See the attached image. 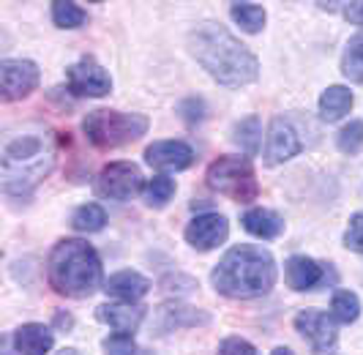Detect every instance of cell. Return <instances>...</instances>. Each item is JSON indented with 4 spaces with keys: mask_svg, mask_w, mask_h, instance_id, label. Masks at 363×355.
<instances>
[{
    "mask_svg": "<svg viewBox=\"0 0 363 355\" xmlns=\"http://www.w3.org/2000/svg\"><path fill=\"white\" fill-rule=\"evenodd\" d=\"M145 161L156 170H164V173H181L186 167H191L194 151L181 140H162L147 145Z\"/></svg>",
    "mask_w": 363,
    "mask_h": 355,
    "instance_id": "cell-13",
    "label": "cell"
},
{
    "mask_svg": "<svg viewBox=\"0 0 363 355\" xmlns=\"http://www.w3.org/2000/svg\"><path fill=\"white\" fill-rule=\"evenodd\" d=\"M143 189H145V178L140 173V167L131 161L107 164L96 178V192L101 197H109V200H118V202H126L131 197H137Z\"/></svg>",
    "mask_w": 363,
    "mask_h": 355,
    "instance_id": "cell-7",
    "label": "cell"
},
{
    "mask_svg": "<svg viewBox=\"0 0 363 355\" xmlns=\"http://www.w3.org/2000/svg\"><path fill=\"white\" fill-rule=\"evenodd\" d=\"M352 104H355L352 90L345 88V85H330V88L320 96V115H323V121L333 124V121L345 118L347 112L352 109Z\"/></svg>",
    "mask_w": 363,
    "mask_h": 355,
    "instance_id": "cell-20",
    "label": "cell"
},
{
    "mask_svg": "<svg viewBox=\"0 0 363 355\" xmlns=\"http://www.w3.org/2000/svg\"><path fill=\"white\" fill-rule=\"evenodd\" d=\"M211 315L194 309V306H186V303H164L162 309L156 312V328L167 334V331H175V328H194V325H208Z\"/></svg>",
    "mask_w": 363,
    "mask_h": 355,
    "instance_id": "cell-15",
    "label": "cell"
},
{
    "mask_svg": "<svg viewBox=\"0 0 363 355\" xmlns=\"http://www.w3.org/2000/svg\"><path fill=\"white\" fill-rule=\"evenodd\" d=\"M330 315L336 322H345V325L355 322L361 317V298L350 290H336L330 298Z\"/></svg>",
    "mask_w": 363,
    "mask_h": 355,
    "instance_id": "cell-22",
    "label": "cell"
},
{
    "mask_svg": "<svg viewBox=\"0 0 363 355\" xmlns=\"http://www.w3.org/2000/svg\"><path fill=\"white\" fill-rule=\"evenodd\" d=\"M345 246L363 254V211L352 213L350 227H347V232H345Z\"/></svg>",
    "mask_w": 363,
    "mask_h": 355,
    "instance_id": "cell-29",
    "label": "cell"
},
{
    "mask_svg": "<svg viewBox=\"0 0 363 355\" xmlns=\"http://www.w3.org/2000/svg\"><path fill=\"white\" fill-rule=\"evenodd\" d=\"M208 186L235 202H255L259 197L255 167L246 156H221L213 161L208 167Z\"/></svg>",
    "mask_w": 363,
    "mask_h": 355,
    "instance_id": "cell-6",
    "label": "cell"
},
{
    "mask_svg": "<svg viewBox=\"0 0 363 355\" xmlns=\"http://www.w3.org/2000/svg\"><path fill=\"white\" fill-rule=\"evenodd\" d=\"M259 137H262V126H259V118H257V115L243 118V121L235 124V129H233V140H235L246 153H257V151H259Z\"/></svg>",
    "mask_w": 363,
    "mask_h": 355,
    "instance_id": "cell-25",
    "label": "cell"
},
{
    "mask_svg": "<svg viewBox=\"0 0 363 355\" xmlns=\"http://www.w3.org/2000/svg\"><path fill=\"white\" fill-rule=\"evenodd\" d=\"M271 355H292V350H290V347H276Z\"/></svg>",
    "mask_w": 363,
    "mask_h": 355,
    "instance_id": "cell-34",
    "label": "cell"
},
{
    "mask_svg": "<svg viewBox=\"0 0 363 355\" xmlns=\"http://www.w3.org/2000/svg\"><path fill=\"white\" fill-rule=\"evenodd\" d=\"M38 66L33 60H3L0 63V90H3V102H19L25 96H30L38 88Z\"/></svg>",
    "mask_w": 363,
    "mask_h": 355,
    "instance_id": "cell-10",
    "label": "cell"
},
{
    "mask_svg": "<svg viewBox=\"0 0 363 355\" xmlns=\"http://www.w3.org/2000/svg\"><path fill=\"white\" fill-rule=\"evenodd\" d=\"M336 145L342 153H358L363 148V121H350V124L339 131Z\"/></svg>",
    "mask_w": 363,
    "mask_h": 355,
    "instance_id": "cell-28",
    "label": "cell"
},
{
    "mask_svg": "<svg viewBox=\"0 0 363 355\" xmlns=\"http://www.w3.org/2000/svg\"><path fill=\"white\" fill-rule=\"evenodd\" d=\"M55 337L52 331L41 322H28V325H19L17 334H14V347L22 355H47L52 350Z\"/></svg>",
    "mask_w": 363,
    "mask_h": 355,
    "instance_id": "cell-19",
    "label": "cell"
},
{
    "mask_svg": "<svg viewBox=\"0 0 363 355\" xmlns=\"http://www.w3.org/2000/svg\"><path fill=\"white\" fill-rule=\"evenodd\" d=\"M175 195V180L167 175H153L145 183V200L150 208H164Z\"/></svg>",
    "mask_w": 363,
    "mask_h": 355,
    "instance_id": "cell-27",
    "label": "cell"
},
{
    "mask_svg": "<svg viewBox=\"0 0 363 355\" xmlns=\"http://www.w3.org/2000/svg\"><path fill=\"white\" fill-rule=\"evenodd\" d=\"M189 53L208 71L218 85L240 88L259 77V63L255 53L240 44V38L221 28L218 22H202L186 36Z\"/></svg>",
    "mask_w": 363,
    "mask_h": 355,
    "instance_id": "cell-1",
    "label": "cell"
},
{
    "mask_svg": "<svg viewBox=\"0 0 363 355\" xmlns=\"http://www.w3.org/2000/svg\"><path fill=\"white\" fill-rule=\"evenodd\" d=\"M55 322H57V328H72V317L69 315H57Z\"/></svg>",
    "mask_w": 363,
    "mask_h": 355,
    "instance_id": "cell-33",
    "label": "cell"
},
{
    "mask_svg": "<svg viewBox=\"0 0 363 355\" xmlns=\"http://www.w3.org/2000/svg\"><path fill=\"white\" fill-rule=\"evenodd\" d=\"M284 279H287L290 290L306 293V290H314L323 282V266L317 260L306 257V254H295L284 263Z\"/></svg>",
    "mask_w": 363,
    "mask_h": 355,
    "instance_id": "cell-16",
    "label": "cell"
},
{
    "mask_svg": "<svg viewBox=\"0 0 363 355\" xmlns=\"http://www.w3.org/2000/svg\"><path fill=\"white\" fill-rule=\"evenodd\" d=\"M57 355H79V353H77L74 347H66V350H60V353H57Z\"/></svg>",
    "mask_w": 363,
    "mask_h": 355,
    "instance_id": "cell-35",
    "label": "cell"
},
{
    "mask_svg": "<svg viewBox=\"0 0 363 355\" xmlns=\"http://www.w3.org/2000/svg\"><path fill=\"white\" fill-rule=\"evenodd\" d=\"M240 224L246 232H252L255 238H262V241H273L284 232V219L268 208H249L240 216Z\"/></svg>",
    "mask_w": 363,
    "mask_h": 355,
    "instance_id": "cell-18",
    "label": "cell"
},
{
    "mask_svg": "<svg viewBox=\"0 0 363 355\" xmlns=\"http://www.w3.org/2000/svg\"><path fill=\"white\" fill-rule=\"evenodd\" d=\"M66 82H69V90L74 96H88V99H101L112 90L109 71L101 63H96L93 58H88V55L69 66Z\"/></svg>",
    "mask_w": 363,
    "mask_h": 355,
    "instance_id": "cell-9",
    "label": "cell"
},
{
    "mask_svg": "<svg viewBox=\"0 0 363 355\" xmlns=\"http://www.w3.org/2000/svg\"><path fill=\"white\" fill-rule=\"evenodd\" d=\"M55 167V145L44 134H22L6 142L0 178L6 195H30Z\"/></svg>",
    "mask_w": 363,
    "mask_h": 355,
    "instance_id": "cell-4",
    "label": "cell"
},
{
    "mask_svg": "<svg viewBox=\"0 0 363 355\" xmlns=\"http://www.w3.org/2000/svg\"><path fill=\"white\" fill-rule=\"evenodd\" d=\"M230 235V224L221 213H200L186 224V241L200 251H211V248L221 246Z\"/></svg>",
    "mask_w": 363,
    "mask_h": 355,
    "instance_id": "cell-11",
    "label": "cell"
},
{
    "mask_svg": "<svg viewBox=\"0 0 363 355\" xmlns=\"http://www.w3.org/2000/svg\"><path fill=\"white\" fill-rule=\"evenodd\" d=\"M104 353L107 355H134L137 344L131 334H112L109 339H104Z\"/></svg>",
    "mask_w": 363,
    "mask_h": 355,
    "instance_id": "cell-30",
    "label": "cell"
},
{
    "mask_svg": "<svg viewBox=\"0 0 363 355\" xmlns=\"http://www.w3.org/2000/svg\"><path fill=\"white\" fill-rule=\"evenodd\" d=\"M342 74L347 80L363 85V31L347 41V50L342 55Z\"/></svg>",
    "mask_w": 363,
    "mask_h": 355,
    "instance_id": "cell-21",
    "label": "cell"
},
{
    "mask_svg": "<svg viewBox=\"0 0 363 355\" xmlns=\"http://www.w3.org/2000/svg\"><path fill=\"white\" fill-rule=\"evenodd\" d=\"M143 317H145V309L137 306V303H126V301L104 303V306L96 309V320L109 325V328H115L118 334H134L140 328Z\"/></svg>",
    "mask_w": 363,
    "mask_h": 355,
    "instance_id": "cell-14",
    "label": "cell"
},
{
    "mask_svg": "<svg viewBox=\"0 0 363 355\" xmlns=\"http://www.w3.org/2000/svg\"><path fill=\"white\" fill-rule=\"evenodd\" d=\"M211 282L216 293L238 301L268 295L276 284V260L268 248L240 244L218 260V266L211 273Z\"/></svg>",
    "mask_w": 363,
    "mask_h": 355,
    "instance_id": "cell-2",
    "label": "cell"
},
{
    "mask_svg": "<svg viewBox=\"0 0 363 355\" xmlns=\"http://www.w3.org/2000/svg\"><path fill=\"white\" fill-rule=\"evenodd\" d=\"M104 224H107V213L96 202H88V205L77 208L72 216V227L77 232H99Z\"/></svg>",
    "mask_w": 363,
    "mask_h": 355,
    "instance_id": "cell-24",
    "label": "cell"
},
{
    "mask_svg": "<svg viewBox=\"0 0 363 355\" xmlns=\"http://www.w3.org/2000/svg\"><path fill=\"white\" fill-rule=\"evenodd\" d=\"M147 118L137 112H118V109H93L88 112L82 131L96 148H121L128 142L145 137Z\"/></svg>",
    "mask_w": 363,
    "mask_h": 355,
    "instance_id": "cell-5",
    "label": "cell"
},
{
    "mask_svg": "<svg viewBox=\"0 0 363 355\" xmlns=\"http://www.w3.org/2000/svg\"><path fill=\"white\" fill-rule=\"evenodd\" d=\"M345 17L350 19L352 25H363V0H358V3H347Z\"/></svg>",
    "mask_w": 363,
    "mask_h": 355,
    "instance_id": "cell-32",
    "label": "cell"
},
{
    "mask_svg": "<svg viewBox=\"0 0 363 355\" xmlns=\"http://www.w3.org/2000/svg\"><path fill=\"white\" fill-rule=\"evenodd\" d=\"M147 290H150V282H147L143 273H137V271L112 273L107 282H104V293H107V295L118 298V301H126V303H137Z\"/></svg>",
    "mask_w": 363,
    "mask_h": 355,
    "instance_id": "cell-17",
    "label": "cell"
},
{
    "mask_svg": "<svg viewBox=\"0 0 363 355\" xmlns=\"http://www.w3.org/2000/svg\"><path fill=\"white\" fill-rule=\"evenodd\" d=\"M298 153H301V137H298V131L292 129L290 121L273 118L271 131H268V145H265V164L276 167V164L290 161Z\"/></svg>",
    "mask_w": 363,
    "mask_h": 355,
    "instance_id": "cell-12",
    "label": "cell"
},
{
    "mask_svg": "<svg viewBox=\"0 0 363 355\" xmlns=\"http://www.w3.org/2000/svg\"><path fill=\"white\" fill-rule=\"evenodd\" d=\"M230 14L238 25L246 31V33H259L265 28V9L257 6V3H233L230 6Z\"/></svg>",
    "mask_w": 363,
    "mask_h": 355,
    "instance_id": "cell-23",
    "label": "cell"
},
{
    "mask_svg": "<svg viewBox=\"0 0 363 355\" xmlns=\"http://www.w3.org/2000/svg\"><path fill=\"white\" fill-rule=\"evenodd\" d=\"M216 355H259L255 344H249L246 339L240 337H227L221 344H218Z\"/></svg>",
    "mask_w": 363,
    "mask_h": 355,
    "instance_id": "cell-31",
    "label": "cell"
},
{
    "mask_svg": "<svg viewBox=\"0 0 363 355\" xmlns=\"http://www.w3.org/2000/svg\"><path fill=\"white\" fill-rule=\"evenodd\" d=\"M295 328L298 334L311 344V350L317 355L333 353L336 342H339V331H336V320L333 315H325L320 309H303L295 315Z\"/></svg>",
    "mask_w": 363,
    "mask_h": 355,
    "instance_id": "cell-8",
    "label": "cell"
},
{
    "mask_svg": "<svg viewBox=\"0 0 363 355\" xmlns=\"http://www.w3.org/2000/svg\"><path fill=\"white\" fill-rule=\"evenodd\" d=\"M47 276L55 293L66 298H88L101 287V260L88 241L66 238L50 251Z\"/></svg>",
    "mask_w": 363,
    "mask_h": 355,
    "instance_id": "cell-3",
    "label": "cell"
},
{
    "mask_svg": "<svg viewBox=\"0 0 363 355\" xmlns=\"http://www.w3.org/2000/svg\"><path fill=\"white\" fill-rule=\"evenodd\" d=\"M52 22L57 28H66V31H74V28H82L88 22V14L77 6V3H66V0H55L52 3Z\"/></svg>",
    "mask_w": 363,
    "mask_h": 355,
    "instance_id": "cell-26",
    "label": "cell"
}]
</instances>
